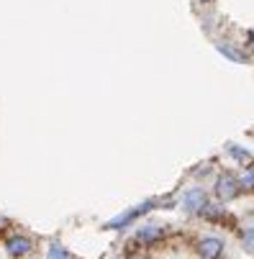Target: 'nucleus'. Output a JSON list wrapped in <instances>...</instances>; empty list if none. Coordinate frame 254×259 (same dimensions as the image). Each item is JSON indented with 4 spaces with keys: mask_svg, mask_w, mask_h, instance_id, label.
Returning a JSON list of instances; mask_svg holds the SVG:
<instances>
[{
    "mask_svg": "<svg viewBox=\"0 0 254 259\" xmlns=\"http://www.w3.org/2000/svg\"><path fill=\"white\" fill-rule=\"evenodd\" d=\"M198 256L200 259H219L224 254V241L221 239H216V236H203L195 246Z\"/></svg>",
    "mask_w": 254,
    "mask_h": 259,
    "instance_id": "nucleus-3",
    "label": "nucleus"
},
{
    "mask_svg": "<svg viewBox=\"0 0 254 259\" xmlns=\"http://www.w3.org/2000/svg\"><path fill=\"white\" fill-rule=\"evenodd\" d=\"M31 249H33V241H31L28 236L16 234V236H8V239H6V251H8L11 256H16V259L28 256V254H31Z\"/></svg>",
    "mask_w": 254,
    "mask_h": 259,
    "instance_id": "nucleus-4",
    "label": "nucleus"
},
{
    "mask_svg": "<svg viewBox=\"0 0 254 259\" xmlns=\"http://www.w3.org/2000/svg\"><path fill=\"white\" fill-rule=\"evenodd\" d=\"M183 208H185L188 213H203V210L208 208V195H205L200 188H190V190H185V195H183Z\"/></svg>",
    "mask_w": 254,
    "mask_h": 259,
    "instance_id": "nucleus-2",
    "label": "nucleus"
},
{
    "mask_svg": "<svg viewBox=\"0 0 254 259\" xmlns=\"http://www.w3.org/2000/svg\"><path fill=\"white\" fill-rule=\"evenodd\" d=\"M203 215L208 218V221H213V224H224L226 229H231V224H234V218H231V213L229 210H224V208H205L203 210Z\"/></svg>",
    "mask_w": 254,
    "mask_h": 259,
    "instance_id": "nucleus-6",
    "label": "nucleus"
},
{
    "mask_svg": "<svg viewBox=\"0 0 254 259\" xmlns=\"http://www.w3.org/2000/svg\"><path fill=\"white\" fill-rule=\"evenodd\" d=\"M219 49H221V52H224V54H226V57H231V59H239V62H241V59H244V57H241V54H239V52H236V49H229V47H224V44H221V47H219Z\"/></svg>",
    "mask_w": 254,
    "mask_h": 259,
    "instance_id": "nucleus-11",
    "label": "nucleus"
},
{
    "mask_svg": "<svg viewBox=\"0 0 254 259\" xmlns=\"http://www.w3.org/2000/svg\"><path fill=\"white\" fill-rule=\"evenodd\" d=\"M162 239H164V231L159 226H141L136 231V244H141V246H152Z\"/></svg>",
    "mask_w": 254,
    "mask_h": 259,
    "instance_id": "nucleus-5",
    "label": "nucleus"
},
{
    "mask_svg": "<svg viewBox=\"0 0 254 259\" xmlns=\"http://www.w3.org/2000/svg\"><path fill=\"white\" fill-rule=\"evenodd\" d=\"M47 259H72V256H69V251H67L64 246L52 244V246H49V251H47Z\"/></svg>",
    "mask_w": 254,
    "mask_h": 259,
    "instance_id": "nucleus-8",
    "label": "nucleus"
},
{
    "mask_svg": "<svg viewBox=\"0 0 254 259\" xmlns=\"http://www.w3.org/2000/svg\"><path fill=\"white\" fill-rule=\"evenodd\" d=\"M241 241H244V246H246L249 251H254V224L244 229V234H241Z\"/></svg>",
    "mask_w": 254,
    "mask_h": 259,
    "instance_id": "nucleus-9",
    "label": "nucleus"
},
{
    "mask_svg": "<svg viewBox=\"0 0 254 259\" xmlns=\"http://www.w3.org/2000/svg\"><path fill=\"white\" fill-rule=\"evenodd\" d=\"M241 193V180H236L234 175H219L216 180V195L221 200H234Z\"/></svg>",
    "mask_w": 254,
    "mask_h": 259,
    "instance_id": "nucleus-1",
    "label": "nucleus"
},
{
    "mask_svg": "<svg viewBox=\"0 0 254 259\" xmlns=\"http://www.w3.org/2000/svg\"><path fill=\"white\" fill-rule=\"evenodd\" d=\"M241 188H246V190H254V169H249V172L241 177Z\"/></svg>",
    "mask_w": 254,
    "mask_h": 259,
    "instance_id": "nucleus-10",
    "label": "nucleus"
},
{
    "mask_svg": "<svg viewBox=\"0 0 254 259\" xmlns=\"http://www.w3.org/2000/svg\"><path fill=\"white\" fill-rule=\"evenodd\" d=\"M234 159H236V164H241V167H254V157L246 152V149H241V146H236V144H229V149H226Z\"/></svg>",
    "mask_w": 254,
    "mask_h": 259,
    "instance_id": "nucleus-7",
    "label": "nucleus"
},
{
    "mask_svg": "<svg viewBox=\"0 0 254 259\" xmlns=\"http://www.w3.org/2000/svg\"><path fill=\"white\" fill-rule=\"evenodd\" d=\"M129 259H149V256H147V254H139V251H136V254H131Z\"/></svg>",
    "mask_w": 254,
    "mask_h": 259,
    "instance_id": "nucleus-12",
    "label": "nucleus"
}]
</instances>
